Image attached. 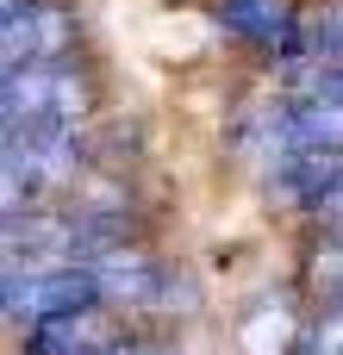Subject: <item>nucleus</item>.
<instances>
[{"mask_svg": "<svg viewBox=\"0 0 343 355\" xmlns=\"http://www.w3.org/2000/svg\"><path fill=\"white\" fill-rule=\"evenodd\" d=\"M87 306H100V275H94V262H44V268L6 262V318H12V324L37 331V324H50V318L87 312Z\"/></svg>", "mask_w": 343, "mask_h": 355, "instance_id": "f257e3e1", "label": "nucleus"}, {"mask_svg": "<svg viewBox=\"0 0 343 355\" xmlns=\"http://www.w3.org/2000/svg\"><path fill=\"white\" fill-rule=\"evenodd\" d=\"M0 106H6V125H75L94 106V81L62 56L25 62V69H6Z\"/></svg>", "mask_w": 343, "mask_h": 355, "instance_id": "f03ea898", "label": "nucleus"}, {"mask_svg": "<svg viewBox=\"0 0 343 355\" xmlns=\"http://www.w3.org/2000/svg\"><path fill=\"white\" fill-rule=\"evenodd\" d=\"M75 125H6V206L19 200V187H62L75 175Z\"/></svg>", "mask_w": 343, "mask_h": 355, "instance_id": "7ed1b4c3", "label": "nucleus"}, {"mask_svg": "<svg viewBox=\"0 0 343 355\" xmlns=\"http://www.w3.org/2000/svg\"><path fill=\"white\" fill-rule=\"evenodd\" d=\"M69 37H75V19L62 6H25V12H6L0 50H6V69H25V62H56Z\"/></svg>", "mask_w": 343, "mask_h": 355, "instance_id": "20e7f679", "label": "nucleus"}, {"mask_svg": "<svg viewBox=\"0 0 343 355\" xmlns=\"http://www.w3.org/2000/svg\"><path fill=\"white\" fill-rule=\"evenodd\" d=\"M212 12H219V25H225L231 37H244V44H262V50L300 44L294 12H287L281 0H212Z\"/></svg>", "mask_w": 343, "mask_h": 355, "instance_id": "39448f33", "label": "nucleus"}, {"mask_svg": "<svg viewBox=\"0 0 343 355\" xmlns=\"http://www.w3.org/2000/svg\"><path fill=\"white\" fill-rule=\"evenodd\" d=\"M94 275H100V300H125V306H150V300H162V268H156L150 256H137L131 243L106 250V256L94 262Z\"/></svg>", "mask_w": 343, "mask_h": 355, "instance_id": "423d86ee", "label": "nucleus"}, {"mask_svg": "<svg viewBox=\"0 0 343 355\" xmlns=\"http://www.w3.org/2000/svg\"><path fill=\"white\" fill-rule=\"evenodd\" d=\"M100 349H112V331H106V318L94 306L75 312V318H50V324L31 331V355H100Z\"/></svg>", "mask_w": 343, "mask_h": 355, "instance_id": "0eeeda50", "label": "nucleus"}, {"mask_svg": "<svg viewBox=\"0 0 343 355\" xmlns=\"http://www.w3.org/2000/svg\"><path fill=\"white\" fill-rule=\"evenodd\" d=\"M294 343H306V337L294 331V312L287 306H262V312L244 318V349L250 355H287Z\"/></svg>", "mask_w": 343, "mask_h": 355, "instance_id": "6e6552de", "label": "nucleus"}, {"mask_svg": "<svg viewBox=\"0 0 343 355\" xmlns=\"http://www.w3.org/2000/svg\"><path fill=\"white\" fill-rule=\"evenodd\" d=\"M300 50H306L312 62H325V75L343 69V6H325V12L312 19V31H300Z\"/></svg>", "mask_w": 343, "mask_h": 355, "instance_id": "1a4fd4ad", "label": "nucleus"}, {"mask_svg": "<svg viewBox=\"0 0 343 355\" xmlns=\"http://www.w3.org/2000/svg\"><path fill=\"white\" fill-rule=\"evenodd\" d=\"M300 349H306V355H343V293L312 318V331H306Z\"/></svg>", "mask_w": 343, "mask_h": 355, "instance_id": "9d476101", "label": "nucleus"}, {"mask_svg": "<svg viewBox=\"0 0 343 355\" xmlns=\"http://www.w3.org/2000/svg\"><path fill=\"white\" fill-rule=\"evenodd\" d=\"M312 212H319V225H325V231H337V237H343V181L319 200V206H312Z\"/></svg>", "mask_w": 343, "mask_h": 355, "instance_id": "9b49d317", "label": "nucleus"}, {"mask_svg": "<svg viewBox=\"0 0 343 355\" xmlns=\"http://www.w3.org/2000/svg\"><path fill=\"white\" fill-rule=\"evenodd\" d=\"M325 275H331L325 287H331V293H343V237L331 243V250H325Z\"/></svg>", "mask_w": 343, "mask_h": 355, "instance_id": "f8f14e48", "label": "nucleus"}, {"mask_svg": "<svg viewBox=\"0 0 343 355\" xmlns=\"http://www.w3.org/2000/svg\"><path fill=\"white\" fill-rule=\"evenodd\" d=\"M319 94H325V100H343V69H331V75H319Z\"/></svg>", "mask_w": 343, "mask_h": 355, "instance_id": "ddd939ff", "label": "nucleus"}, {"mask_svg": "<svg viewBox=\"0 0 343 355\" xmlns=\"http://www.w3.org/2000/svg\"><path fill=\"white\" fill-rule=\"evenodd\" d=\"M0 6H6V12H25V6H37V0H0Z\"/></svg>", "mask_w": 343, "mask_h": 355, "instance_id": "4468645a", "label": "nucleus"}]
</instances>
